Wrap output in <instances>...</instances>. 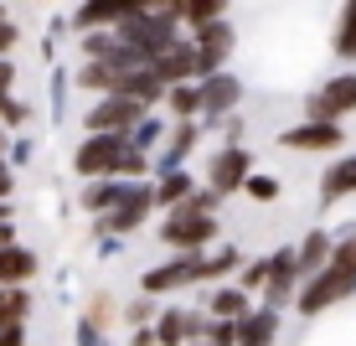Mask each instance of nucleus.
Wrapping results in <instances>:
<instances>
[{
	"label": "nucleus",
	"mask_w": 356,
	"mask_h": 346,
	"mask_svg": "<svg viewBox=\"0 0 356 346\" xmlns=\"http://www.w3.org/2000/svg\"><path fill=\"white\" fill-rule=\"evenodd\" d=\"M207 21H227V6H222V0H186V6H181V31L207 26Z\"/></svg>",
	"instance_id": "bb28decb"
},
{
	"label": "nucleus",
	"mask_w": 356,
	"mask_h": 346,
	"mask_svg": "<svg viewBox=\"0 0 356 346\" xmlns=\"http://www.w3.org/2000/svg\"><path fill=\"white\" fill-rule=\"evenodd\" d=\"M119 155H124V134H83L78 150H72V171L83 181H114Z\"/></svg>",
	"instance_id": "6e6552de"
},
{
	"label": "nucleus",
	"mask_w": 356,
	"mask_h": 346,
	"mask_svg": "<svg viewBox=\"0 0 356 346\" xmlns=\"http://www.w3.org/2000/svg\"><path fill=\"white\" fill-rule=\"evenodd\" d=\"M330 47H336L341 63H356V0H351V6H341V21H336Z\"/></svg>",
	"instance_id": "a878e982"
},
{
	"label": "nucleus",
	"mask_w": 356,
	"mask_h": 346,
	"mask_svg": "<svg viewBox=\"0 0 356 346\" xmlns=\"http://www.w3.org/2000/svg\"><path fill=\"white\" fill-rule=\"evenodd\" d=\"M16 104V98H10V88H0V119H6V109Z\"/></svg>",
	"instance_id": "c03bdc74"
},
{
	"label": "nucleus",
	"mask_w": 356,
	"mask_h": 346,
	"mask_svg": "<svg viewBox=\"0 0 356 346\" xmlns=\"http://www.w3.org/2000/svg\"><path fill=\"white\" fill-rule=\"evenodd\" d=\"M217 125H222V145H243V114H227Z\"/></svg>",
	"instance_id": "c9c22d12"
},
{
	"label": "nucleus",
	"mask_w": 356,
	"mask_h": 346,
	"mask_svg": "<svg viewBox=\"0 0 356 346\" xmlns=\"http://www.w3.org/2000/svg\"><path fill=\"white\" fill-rule=\"evenodd\" d=\"M161 140H165V119L161 114H145L140 125H134V134H129V145L140 155H150V160H155V145H161Z\"/></svg>",
	"instance_id": "c85d7f7f"
},
{
	"label": "nucleus",
	"mask_w": 356,
	"mask_h": 346,
	"mask_svg": "<svg viewBox=\"0 0 356 346\" xmlns=\"http://www.w3.org/2000/svg\"><path fill=\"white\" fill-rule=\"evenodd\" d=\"M330 253H336V233L330 228H315V233H305L300 243H294V264H300V284H310L321 269L330 264Z\"/></svg>",
	"instance_id": "dca6fc26"
},
{
	"label": "nucleus",
	"mask_w": 356,
	"mask_h": 346,
	"mask_svg": "<svg viewBox=\"0 0 356 346\" xmlns=\"http://www.w3.org/2000/svg\"><path fill=\"white\" fill-rule=\"evenodd\" d=\"M253 305H259V300H248L238 284H217V290L207 294V315H212V320H232V326H243V320L253 315Z\"/></svg>",
	"instance_id": "412c9836"
},
{
	"label": "nucleus",
	"mask_w": 356,
	"mask_h": 346,
	"mask_svg": "<svg viewBox=\"0 0 356 346\" xmlns=\"http://www.w3.org/2000/svg\"><path fill=\"white\" fill-rule=\"evenodd\" d=\"M10 78H16V68H10V57H0V88H10Z\"/></svg>",
	"instance_id": "37998d69"
},
{
	"label": "nucleus",
	"mask_w": 356,
	"mask_h": 346,
	"mask_svg": "<svg viewBox=\"0 0 356 346\" xmlns=\"http://www.w3.org/2000/svg\"><path fill=\"white\" fill-rule=\"evenodd\" d=\"M253 171H259V166H253V150H248V145H222V150L207 155V166H202V187L227 202V196H238V191H243V181H248Z\"/></svg>",
	"instance_id": "423d86ee"
},
{
	"label": "nucleus",
	"mask_w": 356,
	"mask_h": 346,
	"mask_svg": "<svg viewBox=\"0 0 356 346\" xmlns=\"http://www.w3.org/2000/svg\"><path fill=\"white\" fill-rule=\"evenodd\" d=\"M10 187H16V176H10V166L0 160V202H10Z\"/></svg>",
	"instance_id": "a19ab883"
},
{
	"label": "nucleus",
	"mask_w": 356,
	"mask_h": 346,
	"mask_svg": "<svg viewBox=\"0 0 356 346\" xmlns=\"http://www.w3.org/2000/svg\"><path fill=\"white\" fill-rule=\"evenodd\" d=\"M346 196H356V155H336L321 171V202L336 207V202H346Z\"/></svg>",
	"instance_id": "6ab92c4d"
},
{
	"label": "nucleus",
	"mask_w": 356,
	"mask_h": 346,
	"mask_svg": "<svg viewBox=\"0 0 356 346\" xmlns=\"http://www.w3.org/2000/svg\"><path fill=\"white\" fill-rule=\"evenodd\" d=\"M36 253L21 249V243H10V249H0V290H26L36 279Z\"/></svg>",
	"instance_id": "4be33fe9"
},
{
	"label": "nucleus",
	"mask_w": 356,
	"mask_h": 346,
	"mask_svg": "<svg viewBox=\"0 0 356 346\" xmlns=\"http://www.w3.org/2000/svg\"><path fill=\"white\" fill-rule=\"evenodd\" d=\"M356 114V68H341L305 98V119L310 125H346Z\"/></svg>",
	"instance_id": "20e7f679"
},
{
	"label": "nucleus",
	"mask_w": 356,
	"mask_h": 346,
	"mask_svg": "<svg viewBox=\"0 0 356 346\" xmlns=\"http://www.w3.org/2000/svg\"><path fill=\"white\" fill-rule=\"evenodd\" d=\"M145 114H150V109L108 93V98H93V109H83V129H88V134H124V140H129Z\"/></svg>",
	"instance_id": "9d476101"
},
{
	"label": "nucleus",
	"mask_w": 356,
	"mask_h": 346,
	"mask_svg": "<svg viewBox=\"0 0 356 346\" xmlns=\"http://www.w3.org/2000/svg\"><path fill=\"white\" fill-rule=\"evenodd\" d=\"M202 284V253H176L165 264H150L140 274V294L145 300H161V294H176V290H191Z\"/></svg>",
	"instance_id": "1a4fd4ad"
},
{
	"label": "nucleus",
	"mask_w": 356,
	"mask_h": 346,
	"mask_svg": "<svg viewBox=\"0 0 356 346\" xmlns=\"http://www.w3.org/2000/svg\"><path fill=\"white\" fill-rule=\"evenodd\" d=\"M129 346H155V331H150V326H145V331H134Z\"/></svg>",
	"instance_id": "79ce46f5"
},
{
	"label": "nucleus",
	"mask_w": 356,
	"mask_h": 346,
	"mask_svg": "<svg viewBox=\"0 0 356 346\" xmlns=\"http://www.w3.org/2000/svg\"><path fill=\"white\" fill-rule=\"evenodd\" d=\"M191 52H196V83H207L212 72H227L232 52H238V26L232 21H207V26L186 31Z\"/></svg>",
	"instance_id": "39448f33"
},
{
	"label": "nucleus",
	"mask_w": 356,
	"mask_h": 346,
	"mask_svg": "<svg viewBox=\"0 0 356 346\" xmlns=\"http://www.w3.org/2000/svg\"><path fill=\"white\" fill-rule=\"evenodd\" d=\"M83 320H88L93 331H104V336H108V331H114V320H119V300H108V294H93L88 310H83Z\"/></svg>",
	"instance_id": "2f4dec72"
},
{
	"label": "nucleus",
	"mask_w": 356,
	"mask_h": 346,
	"mask_svg": "<svg viewBox=\"0 0 356 346\" xmlns=\"http://www.w3.org/2000/svg\"><path fill=\"white\" fill-rule=\"evenodd\" d=\"M78 346H108V336H104V331H93L88 320H78Z\"/></svg>",
	"instance_id": "58836bf2"
},
{
	"label": "nucleus",
	"mask_w": 356,
	"mask_h": 346,
	"mask_svg": "<svg viewBox=\"0 0 356 346\" xmlns=\"http://www.w3.org/2000/svg\"><path fill=\"white\" fill-rule=\"evenodd\" d=\"M114 31H88L83 36V63H108V57H114Z\"/></svg>",
	"instance_id": "72a5a7b5"
},
{
	"label": "nucleus",
	"mask_w": 356,
	"mask_h": 346,
	"mask_svg": "<svg viewBox=\"0 0 356 346\" xmlns=\"http://www.w3.org/2000/svg\"><path fill=\"white\" fill-rule=\"evenodd\" d=\"M155 315H161V305L155 300H129V305H119V320H124V326H134V331H145V326H155Z\"/></svg>",
	"instance_id": "473e14b6"
},
{
	"label": "nucleus",
	"mask_w": 356,
	"mask_h": 346,
	"mask_svg": "<svg viewBox=\"0 0 356 346\" xmlns=\"http://www.w3.org/2000/svg\"><path fill=\"white\" fill-rule=\"evenodd\" d=\"M155 78L165 83V88H181V83H196V52H191V42L186 36H181L176 47H170V52H161L155 57Z\"/></svg>",
	"instance_id": "f3484780"
},
{
	"label": "nucleus",
	"mask_w": 356,
	"mask_h": 346,
	"mask_svg": "<svg viewBox=\"0 0 356 346\" xmlns=\"http://www.w3.org/2000/svg\"><path fill=\"white\" fill-rule=\"evenodd\" d=\"M155 238L170 249V258H176V253H207V249H217V238H222V222L207 217V212H191V207L181 202L176 212L161 217Z\"/></svg>",
	"instance_id": "7ed1b4c3"
},
{
	"label": "nucleus",
	"mask_w": 356,
	"mask_h": 346,
	"mask_svg": "<svg viewBox=\"0 0 356 346\" xmlns=\"http://www.w3.org/2000/svg\"><path fill=\"white\" fill-rule=\"evenodd\" d=\"M31 320V290H0V326H26Z\"/></svg>",
	"instance_id": "cd10ccee"
},
{
	"label": "nucleus",
	"mask_w": 356,
	"mask_h": 346,
	"mask_svg": "<svg viewBox=\"0 0 356 346\" xmlns=\"http://www.w3.org/2000/svg\"><path fill=\"white\" fill-rule=\"evenodd\" d=\"M150 217H155V196H150V181H140V187H129V196L108 217H93V233L104 243H119L124 233H140Z\"/></svg>",
	"instance_id": "0eeeda50"
},
{
	"label": "nucleus",
	"mask_w": 356,
	"mask_h": 346,
	"mask_svg": "<svg viewBox=\"0 0 356 346\" xmlns=\"http://www.w3.org/2000/svg\"><path fill=\"white\" fill-rule=\"evenodd\" d=\"M207 346H238V326L232 320H207Z\"/></svg>",
	"instance_id": "f704fd0d"
},
{
	"label": "nucleus",
	"mask_w": 356,
	"mask_h": 346,
	"mask_svg": "<svg viewBox=\"0 0 356 346\" xmlns=\"http://www.w3.org/2000/svg\"><path fill=\"white\" fill-rule=\"evenodd\" d=\"M243 196H248V202H259V207H268V202H279V196H284V181L268 176V171H253V176L243 181Z\"/></svg>",
	"instance_id": "7c9ffc66"
},
{
	"label": "nucleus",
	"mask_w": 356,
	"mask_h": 346,
	"mask_svg": "<svg viewBox=\"0 0 356 346\" xmlns=\"http://www.w3.org/2000/svg\"><path fill=\"white\" fill-rule=\"evenodd\" d=\"M134 16V6H114V0H88V6L72 10V31L88 36V31H119Z\"/></svg>",
	"instance_id": "2eb2a0df"
},
{
	"label": "nucleus",
	"mask_w": 356,
	"mask_h": 346,
	"mask_svg": "<svg viewBox=\"0 0 356 346\" xmlns=\"http://www.w3.org/2000/svg\"><path fill=\"white\" fill-rule=\"evenodd\" d=\"M196 93H202V119H227L243 109V78L238 72H212L207 83H196Z\"/></svg>",
	"instance_id": "ddd939ff"
},
{
	"label": "nucleus",
	"mask_w": 356,
	"mask_h": 346,
	"mask_svg": "<svg viewBox=\"0 0 356 346\" xmlns=\"http://www.w3.org/2000/svg\"><path fill=\"white\" fill-rule=\"evenodd\" d=\"M196 191H202V187H196L191 171H170V176H155V181H150V196H155V212H161V217L176 212L181 202H191Z\"/></svg>",
	"instance_id": "a211bd4d"
},
{
	"label": "nucleus",
	"mask_w": 356,
	"mask_h": 346,
	"mask_svg": "<svg viewBox=\"0 0 356 346\" xmlns=\"http://www.w3.org/2000/svg\"><path fill=\"white\" fill-rule=\"evenodd\" d=\"M114 36H119V47H129L134 57L155 63L161 52H170V47L186 36L181 31V6H134V16Z\"/></svg>",
	"instance_id": "f03ea898"
},
{
	"label": "nucleus",
	"mask_w": 356,
	"mask_h": 346,
	"mask_svg": "<svg viewBox=\"0 0 356 346\" xmlns=\"http://www.w3.org/2000/svg\"><path fill=\"white\" fill-rule=\"evenodd\" d=\"M274 341H279V315L253 305V315L238 326V346H274Z\"/></svg>",
	"instance_id": "5701e85b"
},
{
	"label": "nucleus",
	"mask_w": 356,
	"mask_h": 346,
	"mask_svg": "<svg viewBox=\"0 0 356 346\" xmlns=\"http://www.w3.org/2000/svg\"><path fill=\"white\" fill-rule=\"evenodd\" d=\"M191 346H207V341H191Z\"/></svg>",
	"instance_id": "de8ad7c7"
},
{
	"label": "nucleus",
	"mask_w": 356,
	"mask_h": 346,
	"mask_svg": "<svg viewBox=\"0 0 356 346\" xmlns=\"http://www.w3.org/2000/svg\"><path fill=\"white\" fill-rule=\"evenodd\" d=\"M155 346H186V305H165L161 315H155Z\"/></svg>",
	"instance_id": "393cba45"
},
{
	"label": "nucleus",
	"mask_w": 356,
	"mask_h": 346,
	"mask_svg": "<svg viewBox=\"0 0 356 346\" xmlns=\"http://www.w3.org/2000/svg\"><path fill=\"white\" fill-rule=\"evenodd\" d=\"M356 294V228H346L336 238V253H330V264L315 274L310 284H300V294H294V310L300 315H325L330 305L351 300Z\"/></svg>",
	"instance_id": "f257e3e1"
},
{
	"label": "nucleus",
	"mask_w": 356,
	"mask_h": 346,
	"mask_svg": "<svg viewBox=\"0 0 356 346\" xmlns=\"http://www.w3.org/2000/svg\"><path fill=\"white\" fill-rule=\"evenodd\" d=\"M6 150H10V145H6V129H0V160H6Z\"/></svg>",
	"instance_id": "49530a36"
},
{
	"label": "nucleus",
	"mask_w": 356,
	"mask_h": 346,
	"mask_svg": "<svg viewBox=\"0 0 356 346\" xmlns=\"http://www.w3.org/2000/svg\"><path fill=\"white\" fill-rule=\"evenodd\" d=\"M6 222H16V217H10V202H0V228H6Z\"/></svg>",
	"instance_id": "a18cd8bd"
},
{
	"label": "nucleus",
	"mask_w": 356,
	"mask_h": 346,
	"mask_svg": "<svg viewBox=\"0 0 356 346\" xmlns=\"http://www.w3.org/2000/svg\"><path fill=\"white\" fill-rule=\"evenodd\" d=\"M16 42H21V26H16L10 16H0V57H6L10 47H16Z\"/></svg>",
	"instance_id": "e433bc0d"
},
{
	"label": "nucleus",
	"mask_w": 356,
	"mask_h": 346,
	"mask_svg": "<svg viewBox=\"0 0 356 346\" xmlns=\"http://www.w3.org/2000/svg\"><path fill=\"white\" fill-rule=\"evenodd\" d=\"M207 140V125L191 119V125H170L165 140H161V155L150 160V181L155 176H170V171H186V160L196 155V145Z\"/></svg>",
	"instance_id": "f8f14e48"
},
{
	"label": "nucleus",
	"mask_w": 356,
	"mask_h": 346,
	"mask_svg": "<svg viewBox=\"0 0 356 346\" xmlns=\"http://www.w3.org/2000/svg\"><path fill=\"white\" fill-rule=\"evenodd\" d=\"M294 294H300V264H294V249H274V253H268V284H264L259 305L274 310V315H284V310H294Z\"/></svg>",
	"instance_id": "9b49d317"
},
{
	"label": "nucleus",
	"mask_w": 356,
	"mask_h": 346,
	"mask_svg": "<svg viewBox=\"0 0 356 346\" xmlns=\"http://www.w3.org/2000/svg\"><path fill=\"white\" fill-rule=\"evenodd\" d=\"M165 114L170 125H191V119H202V93H196V83H181V88H165Z\"/></svg>",
	"instance_id": "b1692460"
},
{
	"label": "nucleus",
	"mask_w": 356,
	"mask_h": 346,
	"mask_svg": "<svg viewBox=\"0 0 356 346\" xmlns=\"http://www.w3.org/2000/svg\"><path fill=\"white\" fill-rule=\"evenodd\" d=\"M124 196H129V181H119V176H114V181H83L78 207H83L88 217H108L119 202H124Z\"/></svg>",
	"instance_id": "aec40b11"
},
{
	"label": "nucleus",
	"mask_w": 356,
	"mask_h": 346,
	"mask_svg": "<svg viewBox=\"0 0 356 346\" xmlns=\"http://www.w3.org/2000/svg\"><path fill=\"white\" fill-rule=\"evenodd\" d=\"M0 346H26V326H0Z\"/></svg>",
	"instance_id": "ea45409f"
},
{
	"label": "nucleus",
	"mask_w": 356,
	"mask_h": 346,
	"mask_svg": "<svg viewBox=\"0 0 356 346\" xmlns=\"http://www.w3.org/2000/svg\"><path fill=\"white\" fill-rule=\"evenodd\" d=\"M232 284H238L248 300H259L264 294V284H268V258H243V269L232 274Z\"/></svg>",
	"instance_id": "c756f323"
},
{
	"label": "nucleus",
	"mask_w": 356,
	"mask_h": 346,
	"mask_svg": "<svg viewBox=\"0 0 356 346\" xmlns=\"http://www.w3.org/2000/svg\"><path fill=\"white\" fill-rule=\"evenodd\" d=\"M26 114H31V109H26V104L16 98V104L6 109V119H0V129H6V125H10V129H21V125H26Z\"/></svg>",
	"instance_id": "4c0bfd02"
},
{
	"label": "nucleus",
	"mask_w": 356,
	"mask_h": 346,
	"mask_svg": "<svg viewBox=\"0 0 356 346\" xmlns=\"http://www.w3.org/2000/svg\"><path fill=\"white\" fill-rule=\"evenodd\" d=\"M279 145L284 150H300V155H330L346 145V129L341 125H310V119H300V125H289L279 134Z\"/></svg>",
	"instance_id": "4468645a"
}]
</instances>
